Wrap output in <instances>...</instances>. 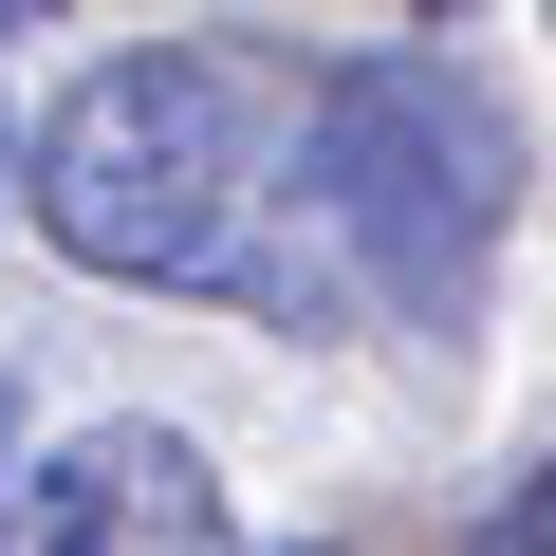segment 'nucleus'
<instances>
[{"mask_svg":"<svg viewBox=\"0 0 556 556\" xmlns=\"http://www.w3.org/2000/svg\"><path fill=\"white\" fill-rule=\"evenodd\" d=\"M38 556H241V538L186 427H75L38 482Z\"/></svg>","mask_w":556,"mask_h":556,"instance_id":"nucleus-3","label":"nucleus"},{"mask_svg":"<svg viewBox=\"0 0 556 556\" xmlns=\"http://www.w3.org/2000/svg\"><path fill=\"white\" fill-rule=\"evenodd\" d=\"M482 556H556V445H538V482H519V501L482 519Z\"/></svg>","mask_w":556,"mask_h":556,"instance_id":"nucleus-4","label":"nucleus"},{"mask_svg":"<svg viewBox=\"0 0 556 556\" xmlns=\"http://www.w3.org/2000/svg\"><path fill=\"white\" fill-rule=\"evenodd\" d=\"M0 501H20V408H0Z\"/></svg>","mask_w":556,"mask_h":556,"instance_id":"nucleus-5","label":"nucleus"},{"mask_svg":"<svg viewBox=\"0 0 556 556\" xmlns=\"http://www.w3.org/2000/svg\"><path fill=\"white\" fill-rule=\"evenodd\" d=\"M0 20H56V0H0Z\"/></svg>","mask_w":556,"mask_h":556,"instance_id":"nucleus-7","label":"nucleus"},{"mask_svg":"<svg viewBox=\"0 0 556 556\" xmlns=\"http://www.w3.org/2000/svg\"><path fill=\"white\" fill-rule=\"evenodd\" d=\"M20 204L93 278L260 298V223H298V93H278L260 56L149 38V56H112V75L56 93V130L20 149Z\"/></svg>","mask_w":556,"mask_h":556,"instance_id":"nucleus-1","label":"nucleus"},{"mask_svg":"<svg viewBox=\"0 0 556 556\" xmlns=\"http://www.w3.org/2000/svg\"><path fill=\"white\" fill-rule=\"evenodd\" d=\"M408 20H445V38H464V0H408Z\"/></svg>","mask_w":556,"mask_h":556,"instance_id":"nucleus-6","label":"nucleus"},{"mask_svg":"<svg viewBox=\"0 0 556 556\" xmlns=\"http://www.w3.org/2000/svg\"><path fill=\"white\" fill-rule=\"evenodd\" d=\"M519 223V130L445 56H353L298 93V241H278V316H390L464 334Z\"/></svg>","mask_w":556,"mask_h":556,"instance_id":"nucleus-2","label":"nucleus"}]
</instances>
